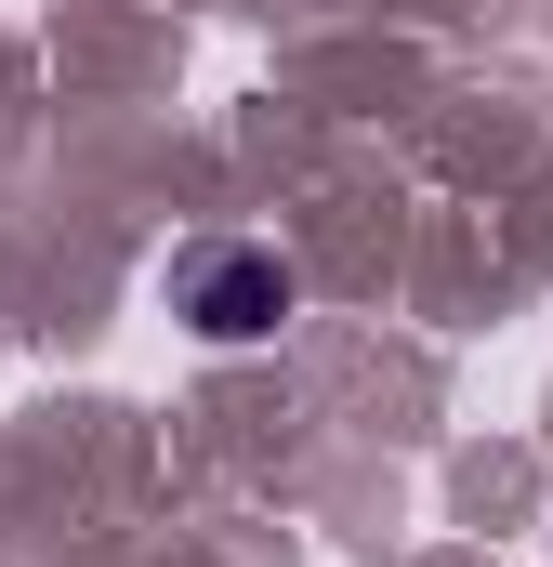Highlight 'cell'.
<instances>
[{"mask_svg": "<svg viewBox=\"0 0 553 567\" xmlns=\"http://www.w3.org/2000/svg\"><path fill=\"white\" fill-rule=\"evenodd\" d=\"M290 303H303V278L276 251H185V278H171V317L198 343H264Z\"/></svg>", "mask_w": 553, "mask_h": 567, "instance_id": "obj_1", "label": "cell"}]
</instances>
